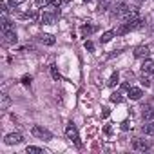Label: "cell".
Wrapping results in <instances>:
<instances>
[{"label":"cell","mask_w":154,"mask_h":154,"mask_svg":"<svg viewBox=\"0 0 154 154\" xmlns=\"http://www.w3.org/2000/svg\"><path fill=\"white\" fill-rule=\"evenodd\" d=\"M65 136H67L71 141H74L76 147H82V141H80V136H78V129H76L74 123H67V127H65Z\"/></svg>","instance_id":"1"},{"label":"cell","mask_w":154,"mask_h":154,"mask_svg":"<svg viewBox=\"0 0 154 154\" xmlns=\"http://www.w3.org/2000/svg\"><path fill=\"white\" fill-rule=\"evenodd\" d=\"M31 134H33L35 138H38V140H45V141L53 140V134H51L47 129H44L42 125H33V129H31Z\"/></svg>","instance_id":"2"},{"label":"cell","mask_w":154,"mask_h":154,"mask_svg":"<svg viewBox=\"0 0 154 154\" xmlns=\"http://www.w3.org/2000/svg\"><path fill=\"white\" fill-rule=\"evenodd\" d=\"M131 147H132L134 150L145 152V150H149V149H150V143H149V141H145V140H141V138H134V140H132V143H131Z\"/></svg>","instance_id":"3"},{"label":"cell","mask_w":154,"mask_h":154,"mask_svg":"<svg viewBox=\"0 0 154 154\" xmlns=\"http://www.w3.org/2000/svg\"><path fill=\"white\" fill-rule=\"evenodd\" d=\"M24 141V136L20 134V132H11V134H8L6 138H4V143L6 145H18V143H22Z\"/></svg>","instance_id":"4"},{"label":"cell","mask_w":154,"mask_h":154,"mask_svg":"<svg viewBox=\"0 0 154 154\" xmlns=\"http://www.w3.org/2000/svg\"><path fill=\"white\" fill-rule=\"evenodd\" d=\"M129 9H131V8H129L125 2H120V4H116V6L112 8V17H127Z\"/></svg>","instance_id":"5"},{"label":"cell","mask_w":154,"mask_h":154,"mask_svg":"<svg viewBox=\"0 0 154 154\" xmlns=\"http://www.w3.org/2000/svg\"><path fill=\"white\" fill-rule=\"evenodd\" d=\"M56 17H58V11H45L44 15H40V24H44V26H51L54 20H56Z\"/></svg>","instance_id":"6"},{"label":"cell","mask_w":154,"mask_h":154,"mask_svg":"<svg viewBox=\"0 0 154 154\" xmlns=\"http://www.w3.org/2000/svg\"><path fill=\"white\" fill-rule=\"evenodd\" d=\"M149 54H150L149 45H138V47L134 49V56H136V58H147Z\"/></svg>","instance_id":"7"},{"label":"cell","mask_w":154,"mask_h":154,"mask_svg":"<svg viewBox=\"0 0 154 154\" xmlns=\"http://www.w3.org/2000/svg\"><path fill=\"white\" fill-rule=\"evenodd\" d=\"M141 72L143 74H154V60H145L141 63Z\"/></svg>","instance_id":"8"},{"label":"cell","mask_w":154,"mask_h":154,"mask_svg":"<svg viewBox=\"0 0 154 154\" xmlns=\"http://www.w3.org/2000/svg\"><path fill=\"white\" fill-rule=\"evenodd\" d=\"M141 116H143L145 120H154V107L145 105V107L141 109Z\"/></svg>","instance_id":"9"},{"label":"cell","mask_w":154,"mask_h":154,"mask_svg":"<svg viewBox=\"0 0 154 154\" xmlns=\"http://www.w3.org/2000/svg\"><path fill=\"white\" fill-rule=\"evenodd\" d=\"M127 93H129V98H131V100H140V98L143 96L141 89H138V87H131Z\"/></svg>","instance_id":"10"},{"label":"cell","mask_w":154,"mask_h":154,"mask_svg":"<svg viewBox=\"0 0 154 154\" xmlns=\"http://www.w3.org/2000/svg\"><path fill=\"white\" fill-rule=\"evenodd\" d=\"M129 31H132V26H131V22H123L118 29H116V35H125V33H129Z\"/></svg>","instance_id":"11"},{"label":"cell","mask_w":154,"mask_h":154,"mask_svg":"<svg viewBox=\"0 0 154 154\" xmlns=\"http://www.w3.org/2000/svg\"><path fill=\"white\" fill-rule=\"evenodd\" d=\"M98 27L96 26H89V24H85V26H82V36H89L91 33H94Z\"/></svg>","instance_id":"12"},{"label":"cell","mask_w":154,"mask_h":154,"mask_svg":"<svg viewBox=\"0 0 154 154\" xmlns=\"http://www.w3.org/2000/svg\"><path fill=\"white\" fill-rule=\"evenodd\" d=\"M4 38L8 44H17V33L15 31H6L4 33Z\"/></svg>","instance_id":"13"},{"label":"cell","mask_w":154,"mask_h":154,"mask_svg":"<svg viewBox=\"0 0 154 154\" xmlns=\"http://www.w3.org/2000/svg\"><path fill=\"white\" fill-rule=\"evenodd\" d=\"M40 42H42V44H45V45H54V42H56V40H54V36H53V35H42V36H40Z\"/></svg>","instance_id":"14"},{"label":"cell","mask_w":154,"mask_h":154,"mask_svg":"<svg viewBox=\"0 0 154 154\" xmlns=\"http://www.w3.org/2000/svg\"><path fill=\"white\" fill-rule=\"evenodd\" d=\"M114 35H116L114 31H107V33H103V35H102L100 42H102V44H109V42H111V40L114 38Z\"/></svg>","instance_id":"15"},{"label":"cell","mask_w":154,"mask_h":154,"mask_svg":"<svg viewBox=\"0 0 154 154\" xmlns=\"http://www.w3.org/2000/svg\"><path fill=\"white\" fill-rule=\"evenodd\" d=\"M111 2H112V0H100V4H98V11H100V13L107 11V9H109V6H111Z\"/></svg>","instance_id":"16"},{"label":"cell","mask_w":154,"mask_h":154,"mask_svg":"<svg viewBox=\"0 0 154 154\" xmlns=\"http://www.w3.org/2000/svg\"><path fill=\"white\" fill-rule=\"evenodd\" d=\"M141 131H143L145 134H149V136H154V122H150V123L143 125V127H141Z\"/></svg>","instance_id":"17"},{"label":"cell","mask_w":154,"mask_h":154,"mask_svg":"<svg viewBox=\"0 0 154 154\" xmlns=\"http://www.w3.org/2000/svg\"><path fill=\"white\" fill-rule=\"evenodd\" d=\"M2 31H4V33H6V31H13V24H11V20H8V18L2 20Z\"/></svg>","instance_id":"18"},{"label":"cell","mask_w":154,"mask_h":154,"mask_svg":"<svg viewBox=\"0 0 154 154\" xmlns=\"http://www.w3.org/2000/svg\"><path fill=\"white\" fill-rule=\"evenodd\" d=\"M44 150L40 149V147H33V145H29L27 149H26V154H42Z\"/></svg>","instance_id":"19"},{"label":"cell","mask_w":154,"mask_h":154,"mask_svg":"<svg viewBox=\"0 0 154 154\" xmlns=\"http://www.w3.org/2000/svg\"><path fill=\"white\" fill-rule=\"evenodd\" d=\"M118 80H120V78H118V72H114V74H111V78L107 80V85H109V87H114V85L118 84Z\"/></svg>","instance_id":"20"},{"label":"cell","mask_w":154,"mask_h":154,"mask_svg":"<svg viewBox=\"0 0 154 154\" xmlns=\"http://www.w3.org/2000/svg\"><path fill=\"white\" fill-rule=\"evenodd\" d=\"M111 102H112V103H122V102H123V96H122L120 93H112V94H111Z\"/></svg>","instance_id":"21"},{"label":"cell","mask_w":154,"mask_h":154,"mask_svg":"<svg viewBox=\"0 0 154 154\" xmlns=\"http://www.w3.org/2000/svg\"><path fill=\"white\" fill-rule=\"evenodd\" d=\"M51 76H53V80H62V76H60V72H58V69H56V65H51Z\"/></svg>","instance_id":"22"},{"label":"cell","mask_w":154,"mask_h":154,"mask_svg":"<svg viewBox=\"0 0 154 154\" xmlns=\"http://www.w3.org/2000/svg\"><path fill=\"white\" fill-rule=\"evenodd\" d=\"M35 6L36 8H47V6H51V0H36Z\"/></svg>","instance_id":"23"},{"label":"cell","mask_w":154,"mask_h":154,"mask_svg":"<svg viewBox=\"0 0 154 154\" xmlns=\"http://www.w3.org/2000/svg\"><path fill=\"white\" fill-rule=\"evenodd\" d=\"M26 0H9V6L11 8H17V6H20V4H24Z\"/></svg>","instance_id":"24"},{"label":"cell","mask_w":154,"mask_h":154,"mask_svg":"<svg viewBox=\"0 0 154 154\" xmlns=\"http://www.w3.org/2000/svg\"><path fill=\"white\" fill-rule=\"evenodd\" d=\"M24 85H29L31 82H33V78H31V76H22V80H20Z\"/></svg>","instance_id":"25"},{"label":"cell","mask_w":154,"mask_h":154,"mask_svg":"<svg viewBox=\"0 0 154 154\" xmlns=\"http://www.w3.org/2000/svg\"><path fill=\"white\" fill-rule=\"evenodd\" d=\"M141 85H145V87H150V80L147 78V76H145V74L141 76Z\"/></svg>","instance_id":"26"},{"label":"cell","mask_w":154,"mask_h":154,"mask_svg":"<svg viewBox=\"0 0 154 154\" xmlns=\"http://www.w3.org/2000/svg\"><path fill=\"white\" fill-rule=\"evenodd\" d=\"M62 4H63V0H51V6H53V8H56V9H58Z\"/></svg>","instance_id":"27"},{"label":"cell","mask_w":154,"mask_h":154,"mask_svg":"<svg viewBox=\"0 0 154 154\" xmlns=\"http://www.w3.org/2000/svg\"><path fill=\"white\" fill-rule=\"evenodd\" d=\"M85 49H87V51H89V53H93V51H94V44H93V42H89V40H87V42H85Z\"/></svg>","instance_id":"28"},{"label":"cell","mask_w":154,"mask_h":154,"mask_svg":"<svg viewBox=\"0 0 154 154\" xmlns=\"http://www.w3.org/2000/svg\"><path fill=\"white\" fill-rule=\"evenodd\" d=\"M120 127H122V131H129V129H131V123H129V122H122Z\"/></svg>","instance_id":"29"},{"label":"cell","mask_w":154,"mask_h":154,"mask_svg":"<svg viewBox=\"0 0 154 154\" xmlns=\"http://www.w3.org/2000/svg\"><path fill=\"white\" fill-rule=\"evenodd\" d=\"M9 103V98H8V94H2V107H6Z\"/></svg>","instance_id":"30"},{"label":"cell","mask_w":154,"mask_h":154,"mask_svg":"<svg viewBox=\"0 0 154 154\" xmlns=\"http://www.w3.org/2000/svg\"><path fill=\"white\" fill-rule=\"evenodd\" d=\"M0 9H2V13H4V15L9 11V9H8V6H6V2H2V4H0Z\"/></svg>","instance_id":"31"},{"label":"cell","mask_w":154,"mask_h":154,"mask_svg":"<svg viewBox=\"0 0 154 154\" xmlns=\"http://www.w3.org/2000/svg\"><path fill=\"white\" fill-rule=\"evenodd\" d=\"M109 114H111V111H109V109H107V107H105V109H103V112H102V116H103V118H107V116H109Z\"/></svg>","instance_id":"32"},{"label":"cell","mask_w":154,"mask_h":154,"mask_svg":"<svg viewBox=\"0 0 154 154\" xmlns=\"http://www.w3.org/2000/svg\"><path fill=\"white\" fill-rule=\"evenodd\" d=\"M122 89H125V91H129V89H131V85H129V84H122Z\"/></svg>","instance_id":"33"},{"label":"cell","mask_w":154,"mask_h":154,"mask_svg":"<svg viewBox=\"0 0 154 154\" xmlns=\"http://www.w3.org/2000/svg\"><path fill=\"white\" fill-rule=\"evenodd\" d=\"M63 2H65V4H69V2H72V0H63Z\"/></svg>","instance_id":"34"},{"label":"cell","mask_w":154,"mask_h":154,"mask_svg":"<svg viewBox=\"0 0 154 154\" xmlns=\"http://www.w3.org/2000/svg\"><path fill=\"white\" fill-rule=\"evenodd\" d=\"M140 2H147V0H140Z\"/></svg>","instance_id":"35"},{"label":"cell","mask_w":154,"mask_h":154,"mask_svg":"<svg viewBox=\"0 0 154 154\" xmlns=\"http://www.w3.org/2000/svg\"><path fill=\"white\" fill-rule=\"evenodd\" d=\"M84 2H89V0H84Z\"/></svg>","instance_id":"36"}]
</instances>
